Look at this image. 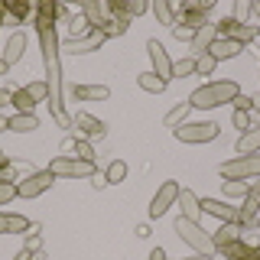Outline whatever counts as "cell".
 <instances>
[{"mask_svg": "<svg viewBox=\"0 0 260 260\" xmlns=\"http://www.w3.org/2000/svg\"><path fill=\"white\" fill-rule=\"evenodd\" d=\"M55 4H43L36 16V32H39V49H43V65H46V85H49V111L52 120L62 130L72 127V114L65 111V78H62V43L55 32Z\"/></svg>", "mask_w": 260, "mask_h": 260, "instance_id": "obj_1", "label": "cell"}, {"mask_svg": "<svg viewBox=\"0 0 260 260\" xmlns=\"http://www.w3.org/2000/svg\"><path fill=\"white\" fill-rule=\"evenodd\" d=\"M238 94H241L238 81L221 78V81H208V85L195 88V91L189 94V104H192V108H199V111H208V108H221V104H231Z\"/></svg>", "mask_w": 260, "mask_h": 260, "instance_id": "obj_2", "label": "cell"}, {"mask_svg": "<svg viewBox=\"0 0 260 260\" xmlns=\"http://www.w3.org/2000/svg\"><path fill=\"white\" fill-rule=\"evenodd\" d=\"M176 234H179L185 244H189L195 254H211V250H215V241H211V234H208L199 221H189V218L179 215V218H176Z\"/></svg>", "mask_w": 260, "mask_h": 260, "instance_id": "obj_3", "label": "cell"}, {"mask_svg": "<svg viewBox=\"0 0 260 260\" xmlns=\"http://www.w3.org/2000/svg\"><path fill=\"white\" fill-rule=\"evenodd\" d=\"M49 173H52L55 179H91L98 173V162L78 159V156H52Z\"/></svg>", "mask_w": 260, "mask_h": 260, "instance_id": "obj_4", "label": "cell"}, {"mask_svg": "<svg viewBox=\"0 0 260 260\" xmlns=\"http://www.w3.org/2000/svg\"><path fill=\"white\" fill-rule=\"evenodd\" d=\"M218 173L224 179H244V182H250V179H260V153L254 156H234L218 166Z\"/></svg>", "mask_w": 260, "mask_h": 260, "instance_id": "obj_5", "label": "cell"}, {"mask_svg": "<svg viewBox=\"0 0 260 260\" xmlns=\"http://www.w3.org/2000/svg\"><path fill=\"white\" fill-rule=\"evenodd\" d=\"M173 137L179 143H208L218 137V124H211V120H199V124H189L185 120L182 127L173 130Z\"/></svg>", "mask_w": 260, "mask_h": 260, "instance_id": "obj_6", "label": "cell"}, {"mask_svg": "<svg viewBox=\"0 0 260 260\" xmlns=\"http://www.w3.org/2000/svg\"><path fill=\"white\" fill-rule=\"evenodd\" d=\"M52 182H55V176L49 169H39V173H29L23 182H16V195L20 199H39L43 192L52 189Z\"/></svg>", "mask_w": 260, "mask_h": 260, "instance_id": "obj_7", "label": "cell"}, {"mask_svg": "<svg viewBox=\"0 0 260 260\" xmlns=\"http://www.w3.org/2000/svg\"><path fill=\"white\" fill-rule=\"evenodd\" d=\"M179 189H182V185H179L176 179L162 182L156 189V195H153V202H150V218H162V215H166V211L179 202Z\"/></svg>", "mask_w": 260, "mask_h": 260, "instance_id": "obj_8", "label": "cell"}, {"mask_svg": "<svg viewBox=\"0 0 260 260\" xmlns=\"http://www.w3.org/2000/svg\"><path fill=\"white\" fill-rule=\"evenodd\" d=\"M146 55H150V62H153V75L169 85V81H173V59H169V52L162 49V43L146 39Z\"/></svg>", "mask_w": 260, "mask_h": 260, "instance_id": "obj_9", "label": "cell"}, {"mask_svg": "<svg viewBox=\"0 0 260 260\" xmlns=\"http://www.w3.org/2000/svg\"><path fill=\"white\" fill-rule=\"evenodd\" d=\"M104 43H108V36H104L101 29H91V32H85V36H72L62 49L72 52V55H88V52H98Z\"/></svg>", "mask_w": 260, "mask_h": 260, "instance_id": "obj_10", "label": "cell"}, {"mask_svg": "<svg viewBox=\"0 0 260 260\" xmlns=\"http://www.w3.org/2000/svg\"><path fill=\"white\" fill-rule=\"evenodd\" d=\"M72 127H75L78 137H85V140H91V137H104V130H108L104 120H98L94 114H88V111L72 114Z\"/></svg>", "mask_w": 260, "mask_h": 260, "instance_id": "obj_11", "label": "cell"}, {"mask_svg": "<svg viewBox=\"0 0 260 260\" xmlns=\"http://www.w3.org/2000/svg\"><path fill=\"white\" fill-rule=\"evenodd\" d=\"M215 39H218V26H215V23H202V26L199 29H195L192 32V39H189V46H192V59H199V55H205L208 52V46L211 43H215Z\"/></svg>", "mask_w": 260, "mask_h": 260, "instance_id": "obj_12", "label": "cell"}, {"mask_svg": "<svg viewBox=\"0 0 260 260\" xmlns=\"http://www.w3.org/2000/svg\"><path fill=\"white\" fill-rule=\"evenodd\" d=\"M202 215L218 218L221 224H228V221H241V208H231L228 202H218V199H202Z\"/></svg>", "mask_w": 260, "mask_h": 260, "instance_id": "obj_13", "label": "cell"}, {"mask_svg": "<svg viewBox=\"0 0 260 260\" xmlns=\"http://www.w3.org/2000/svg\"><path fill=\"white\" fill-rule=\"evenodd\" d=\"M257 211H260V179H250V192H247L244 208H241V224L244 228H254Z\"/></svg>", "mask_w": 260, "mask_h": 260, "instance_id": "obj_14", "label": "cell"}, {"mask_svg": "<svg viewBox=\"0 0 260 260\" xmlns=\"http://www.w3.org/2000/svg\"><path fill=\"white\" fill-rule=\"evenodd\" d=\"M78 10H81V16L88 20V26L91 29H104V23H108V4H98V0H81L78 4Z\"/></svg>", "mask_w": 260, "mask_h": 260, "instance_id": "obj_15", "label": "cell"}, {"mask_svg": "<svg viewBox=\"0 0 260 260\" xmlns=\"http://www.w3.org/2000/svg\"><path fill=\"white\" fill-rule=\"evenodd\" d=\"M241 52H244V46H241V43H234V39H221V36H218L215 43L208 46V55H211V59H215V62H228V59H238Z\"/></svg>", "mask_w": 260, "mask_h": 260, "instance_id": "obj_16", "label": "cell"}, {"mask_svg": "<svg viewBox=\"0 0 260 260\" xmlns=\"http://www.w3.org/2000/svg\"><path fill=\"white\" fill-rule=\"evenodd\" d=\"M179 215L182 218H189V221H199L202 218V199L195 195L192 189H179Z\"/></svg>", "mask_w": 260, "mask_h": 260, "instance_id": "obj_17", "label": "cell"}, {"mask_svg": "<svg viewBox=\"0 0 260 260\" xmlns=\"http://www.w3.org/2000/svg\"><path fill=\"white\" fill-rule=\"evenodd\" d=\"M241 234H244V224L241 221H228V224H221L215 234H211V241H215V247H231V244H238L241 241Z\"/></svg>", "mask_w": 260, "mask_h": 260, "instance_id": "obj_18", "label": "cell"}, {"mask_svg": "<svg viewBox=\"0 0 260 260\" xmlns=\"http://www.w3.org/2000/svg\"><path fill=\"white\" fill-rule=\"evenodd\" d=\"M23 52H26V32H10V39H7V46H4V55H0V59H4L7 65H16L23 59Z\"/></svg>", "mask_w": 260, "mask_h": 260, "instance_id": "obj_19", "label": "cell"}, {"mask_svg": "<svg viewBox=\"0 0 260 260\" xmlns=\"http://www.w3.org/2000/svg\"><path fill=\"white\" fill-rule=\"evenodd\" d=\"M32 221L26 215H13V211H0V234H23L29 231Z\"/></svg>", "mask_w": 260, "mask_h": 260, "instance_id": "obj_20", "label": "cell"}, {"mask_svg": "<svg viewBox=\"0 0 260 260\" xmlns=\"http://www.w3.org/2000/svg\"><path fill=\"white\" fill-rule=\"evenodd\" d=\"M72 94H75L78 101H108L111 88L108 85H72Z\"/></svg>", "mask_w": 260, "mask_h": 260, "instance_id": "obj_21", "label": "cell"}, {"mask_svg": "<svg viewBox=\"0 0 260 260\" xmlns=\"http://www.w3.org/2000/svg\"><path fill=\"white\" fill-rule=\"evenodd\" d=\"M254 153H260V124L244 130L238 140V156H254Z\"/></svg>", "mask_w": 260, "mask_h": 260, "instance_id": "obj_22", "label": "cell"}, {"mask_svg": "<svg viewBox=\"0 0 260 260\" xmlns=\"http://www.w3.org/2000/svg\"><path fill=\"white\" fill-rule=\"evenodd\" d=\"M7 130H13V134H32V130H39V117L36 114H13V117H7Z\"/></svg>", "mask_w": 260, "mask_h": 260, "instance_id": "obj_23", "label": "cell"}, {"mask_svg": "<svg viewBox=\"0 0 260 260\" xmlns=\"http://www.w3.org/2000/svg\"><path fill=\"white\" fill-rule=\"evenodd\" d=\"M10 104L16 108V114H32L39 101L29 94V88H20V91H13V94H10Z\"/></svg>", "mask_w": 260, "mask_h": 260, "instance_id": "obj_24", "label": "cell"}, {"mask_svg": "<svg viewBox=\"0 0 260 260\" xmlns=\"http://www.w3.org/2000/svg\"><path fill=\"white\" fill-rule=\"evenodd\" d=\"M189 111H192V104L189 101H185V104H173V108H169L166 111V117H162V124H166V127H182L185 124V117H189Z\"/></svg>", "mask_w": 260, "mask_h": 260, "instance_id": "obj_25", "label": "cell"}, {"mask_svg": "<svg viewBox=\"0 0 260 260\" xmlns=\"http://www.w3.org/2000/svg\"><path fill=\"white\" fill-rule=\"evenodd\" d=\"M127 179V162L124 159H114L104 166V185H117V182H124Z\"/></svg>", "mask_w": 260, "mask_h": 260, "instance_id": "obj_26", "label": "cell"}, {"mask_svg": "<svg viewBox=\"0 0 260 260\" xmlns=\"http://www.w3.org/2000/svg\"><path fill=\"white\" fill-rule=\"evenodd\" d=\"M137 85H140L143 91H150V94H162V91H166V81L156 78L153 72H140V75H137Z\"/></svg>", "mask_w": 260, "mask_h": 260, "instance_id": "obj_27", "label": "cell"}, {"mask_svg": "<svg viewBox=\"0 0 260 260\" xmlns=\"http://www.w3.org/2000/svg\"><path fill=\"white\" fill-rule=\"evenodd\" d=\"M150 10L153 13H156V20H159V26H169V29H173V16H176V10H173V7H169L166 4V0H153V4H150Z\"/></svg>", "mask_w": 260, "mask_h": 260, "instance_id": "obj_28", "label": "cell"}, {"mask_svg": "<svg viewBox=\"0 0 260 260\" xmlns=\"http://www.w3.org/2000/svg\"><path fill=\"white\" fill-rule=\"evenodd\" d=\"M247 192H250V182H244V179H224V195L228 199H247Z\"/></svg>", "mask_w": 260, "mask_h": 260, "instance_id": "obj_29", "label": "cell"}, {"mask_svg": "<svg viewBox=\"0 0 260 260\" xmlns=\"http://www.w3.org/2000/svg\"><path fill=\"white\" fill-rule=\"evenodd\" d=\"M72 150H75V156H78V159L98 162V159H94V146H91V140H85V137H75V143H72Z\"/></svg>", "mask_w": 260, "mask_h": 260, "instance_id": "obj_30", "label": "cell"}, {"mask_svg": "<svg viewBox=\"0 0 260 260\" xmlns=\"http://www.w3.org/2000/svg\"><path fill=\"white\" fill-rule=\"evenodd\" d=\"M189 75H195V59H192V55L176 59L173 62V78H189Z\"/></svg>", "mask_w": 260, "mask_h": 260, "instance_id": "obj_31", "label": "cell"}, {"mask_svg": "<svg viewBox=\"0 0 260 260\" xmlns=\"http://www.w3.org/2000/svg\"><path fill=\"white\" fill-rule=\"evenodd\" d=\"M215 59H211V55L205 52V55H199V59H195V75H202V78H211L215 75Z\"/></svg>", "mask_w": 260, "mask_h": 260, "instance_id": "obj_32", "label": "cell"}, {"mask_svg": "<svg viewBox=\"0 0 260 260\" xmlns=\"http://www.w3.org/2000/svg\"><path fill=\"white\" fill-rule=\"evenodd\" d=\"M13 199H20L16 195V182H0V205H10Z\"/></svg>", "mask_w": 260, "mask_h": 260, "instance_id": "obj_33", "label": "cell"}, {"mask_svg": "<svg viewBox=\"0 0 260 260\" xmlns=\"http://www.w3.org/2000/svg\"><path fill=\"white\" fill-rule=\"evenodd\" d=\"M29 94L32 98H36V101H49V85H46V81H29Z\"/></svg>", "mask_w": 260, "mask_h": 260, "instance_id": "obj_34", "label": "cell"}, {"mask_svg": "<svg viewBox=\"0 0 260 260\" xmlns=\"http://www.w3.org/2000/svg\"><path fill=\"white\" fill-rule=\"evenodd\" d=\"M124 10H127V16H143L150 10V4L146 0H134V4H124Z\"/></svg>", "mask_w": 260, "mask_h": 260, "instance_id": "obj_35", "label": "cell"}, {"mask_svg": "<svg viewBox=\"0 0 260 260\" xmlns=\"http://www.w3.org/2000/svg\"><path fill=\"white\" fill-rule=\"evenodd\" d=\"M254 124H250L247 111H234V130H250Z\"/></svg>", "mask_w": 260, "mask_h": 260, "instance_id": "obj_36", "label": "cell"}, {"mask_svg": "<svg viewBox=\"0 0 260 260\" xmlns=\"http://www.w3.org/2000/svg\"><path fill=\"white\" fill-rule=\"evenodd\" d=\"M231 104H234V111H250V108H254V98H247V94H238Z\"/></svg>", "mask_w": 260, "mask_h": 260, "instance_id": "obj_37", "label": "cell"}, {"mask_svg": "<svg viewBox=\"0 0 260 260\" xmlns=\"http://www.w3.org/2000/svg\"><path fill=\"white\" fill-rule=\"evenodd\" d=\"M247 13H254V7H250V4H234V20H238V23H244V16H247Z\"/></svg>", "mask_w": 260, "mask_h": 260, "instance_id": "obj_38", "label": "cell"}, {"mask_svg": "<svg viewBox=\"0 0 260 260\" xmlns=\"http://www.w3.org/2000/svg\"><path fill=\"white\" fill-rule=\"evenodd\" d=\"M7 10H10V13L16 16V20H23V16H29V4H26V7H23V4H16V7H7Z\"/></svg>", "mask_w": 260, "mask_h": 260, "instance_id": "obj_39", "label": "cell"}, {"mask_svg": "<svg viewBox=\"0 0 260 260\" xmlns=\"http://www.w3.org/2000/svg\"><path fill=\"white\" fill-rule=\"evenodd\" d=\"M150 260H169V257H166V250H162V247H153L150 250Z\"/></svg>", "mask_w": 260, "mask_h": 260, "instance_id": "obj_40", "label": "cell"}, {"mask_svg": "<svg viewBox=\"0 0 260 260\" xmlns=\"http://www.w3.org/2000/svg\"><path fill=\"white\" fill-rule=\"evenodd\" d=\"M13 260H32V250H29V247H23V250H20V254H16Z\"/></svg>", "mask_w": 260, "mask_h": 260, "instance_id": "obj_41", "label": "cell"}, {"mask_svg": "<svg viewBox=\"0 0 260 260\" xmlns=\"http://www.w3.org/2000/svg\"><path fill=\"white\" fill-rule=\"evenodd\" d=\"M4 104H10V91H7V88H0V108H4Z\"/></svg>", "mask_w": 260, "mask_h": 260, "instance_id": "obj_42", "label": "cell"}, {"mask_svg": "<svg viewBox=\"0 0 260 260\" xmlns=\"http://www.w3.org/2000/svg\"><path fill=\"white\" fill-rule=\"evenodd\" d=\"M179 260H211V254H192V257H179Z\"/></svg>", "mask_w": 260, "mask_h": 260, "instance_id": "obj_43", "label": "cell"}, {"mask_svg": "<svg viewBox=\"0 0 260 260\" xmlns=\"http://www.w3.org/2000/svg\"><path fill=\"white\" fill-rule=\"evenodd\" d=\"M7 72H10V65H7L4 59H0V78H4V75H7Z\"/></svg>", "mask_w": 260, "mask_h": 260, "instance_id": "obj_44", "label": "cell"}, {"mask_svg": "<svg viewBox=\"0 0 260 260\" xmlns=\"http://www.w3.org/2000/svg\"><path fill=\"white\" fill-rule=\"evenodd\" d=\"M250 111H257V114H260V94H254V108H250Z\"/></svg>", "mask_w": 260, "mask_h": 260, "instance_id": "obj_45", "label": "cell"}, {"mask_svg": "<svg viewBox=\"0 0 260 260\" xmlns=\"http://www.w3.org/2000/svg\"><path fill=\"white\" fill-rule=\"evenodd\" d=\"M32 260H46V254L43 250H32Z\"/></svg>", "mask_w": 260, "mask_h": 260, "instance_id": "obj_46", "label": "cell"}, {"mask_svg": "<svg viewBox=\"0 0 260 260\" xmlns=\"http://www.w3.org/2000/svg\"><path fill=\"white\" fill-rule=\"evenodd\" d=\"M250 7H254V13H257V20H260V0H254Z\"/></svg>", "mask_w": 260, "mask_h": 260, "instance_id": "obj_47", "label": "cell"}, {"mask_svg": "<svg viewBox=\"0 0 260 260\" xmlns=\"http://www.w3.org/2000/svg\"><path fill=\"white\" fill-rule=\"evenodd\" d=\"M0 130H7V117H4V114H0Z\"/></svg>", "mask_w": 260, "mask_h": 260, "instance_id": "obj_48", "label": "cell"}, {"mask_svg": "<svg viewBox=\"0 0 260 260\" xmlns=\"http://www.w3.org/2000/svg\"><path fill=\"white\" fill-rule=\"evenodd\" d=\"M0 156H4V153H0Z\"/></svg>", "mask_w": 260, "mask_h": 260, "instance_id": "obj_49", "label": "cell"}]
</instances>
